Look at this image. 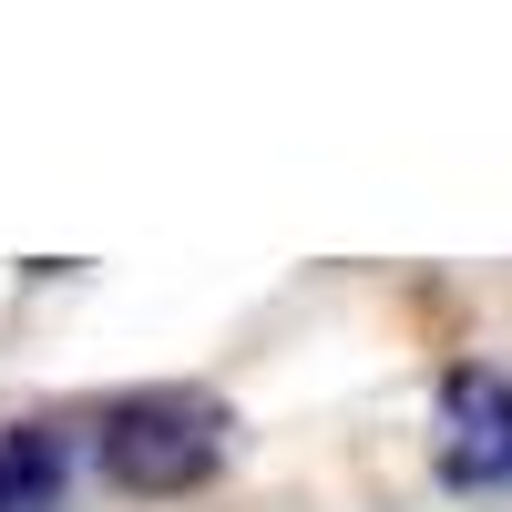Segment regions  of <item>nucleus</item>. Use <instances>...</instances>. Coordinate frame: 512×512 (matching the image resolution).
Wrapping results in <instances>:
<instances>
[{"mask_svg": "<svg viewBox=\"0 0 512 512\" xmlns=\"http://www.w3.org/2000/svg\"><path fill=\"white\" fill-rule=\"evenodd\" d=\"M93 461L123 492H185V482H205L226 461V400H205V390H123L103 410V431H93Z\"/></svg>", "mask_w": 512, "mask_h": 512, "instance_id": "nucleus-1", "label": "nucleus"}, {"mask_svg": "<svg viewBox=\"0 0 512 512\" xmlns=\"http://www.w3.org/2000/svg\"><path fill=\"white\" fill-rule=\"evenodd\" d=\"M441 472L451 482H512V390L492 369H451L441 390Z\"/></svg>", "mask_w": 512, "mask_h": 512, "instance_id": "nucleus-2", "label": "nucleus"}, {"mask_svg": "<svg viewBox=\"0 0 512 512\" xmlns=\"http://www.w3.org/2000/svg\"><path fill=\"white\" fill-rule=\"evenodd\" d=\"M52 492H62V441L0 431V512H52Z\"/></svg>", "mask_w": 512, "mask_h": 512, "instance_id": "nucleus-3", "label": "nucleus"}]
</instances>
